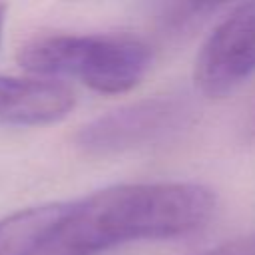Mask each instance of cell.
<instances>
[{"instance_id": "cell-1", "label": "cell", "mask_w": 255, "mask_h": 255, "mask_svg": "<svg viewBox=\"0 0 255 255\" xmlns=\"http://www.w3.org/2000/svg\"><path fill=\"white\" fill-rule=\"evenodd\" d=\"M217 205L195 181L122 183L68 209L38 255H98L124 243L181 237L201 229Z\"/></svg>"}, {"instance_id": "cell-2", "label": "cell", "mask_w": 255, "mask_h": 255, "mask_svg": "<svg viewBox=\"0 0 255 255\" xmlns=\"http://www.w3.org/2000/svg\"><path fill=\"white\" fill-rule=\"evenodd\" d=\"M24 70L42 78H76L100 94H126L153 64L147 42L129 34H44L18 50Z\"/></svg>"}, {"instance_id": "cell-3", "label": "cell", "mask_w": 255, "mask_h": 255, "mask_svg": "<svg viewBox=\"0 0 255 255\" xmlns=\"http://www.w3.org/2000/svg\"><path fill=\"white\" fill-rule=\"evenodd\" d=\"M187 106L169 96H149L110 110L76 133V145L92 157L120 155L141 149L179 129L187 120Z\"/></svg>"}, {"instance_id": "cell-4", "label": "cell", "mask_w": 255, "mask_h": 255, "mask_svg": "<svg viewBox=\"0 0 255 255\" xmlns=\"http://www.w3.org/2000/svg\"><path fill=\"white\" fill-rule=\"evenodd\" d=\"M255 74V2L231 8L195 58L193 80L207 98H223Z\"/></svg>"}, {"instance_id": "cell-5", "label": "cell", "mask_w": 255, "mask_h": 255, "mask_svg": "<svg viewBox=\"0 0 255 255\" xmlns=\"http://www.w3.org/2000/svg\"><path fill=\"white\" fill-rule=\"evenodd\" d=\"M76 106L70 86L50 78L0 76V122L46 126L66 118Z\"/></svg>"}, {"instance_id": "cell-6", "label": "cell", "mask_w": 255, "mask_h": 255, "mask_svg": "<svg viewBox=\"0 0 255 255\" xmlns=\"http://www.w3.org/2000/svg\"><path fill=\"white\" fill-rule=\"evenodd\" d=\"M66 209L68 203H42L0 219V255H38Z\"/></svg>"}, {"instance_id": "cell-7", "label": "cell", "mask_w": 255, "mask_h": 255, "mask_svg": "<svg viewBox=\"0 0 255 255\" xmlns=\"http://www.w3.org/2000/svg\"><path fill=\"white\" fill-rule=\"evenodd\" d=\"M219 8L217 4H167L161 10V22L169 32H177L189 26L193 28Z\"/></svg>"}, {"instance_id": "cell-8", "label": "cell", "mask_w": 255, "mask_h": 255, "mask_svg": "<svg viewBox=\"0 0 255 255\" xmlns=\"http://www.w3.org/2000/svg\"><path fill=\"white\" fill-rule=\"evenodd\" d=\"M197 255H255V233L227 239Z\"/></svg>"}, {"instance_id": "cell-9", "label": "cell", "mask_w": 255, "mask_h": 255, "mask_svg": "<svg viewBox=\"0 0 255 255\" xmlns=\"http://www.w3.org/2000/svg\"><path fill=\"white\" fill-rule=\"evenodd\" d=\"M4 24H6V6L0 4V46H2V38H4Z\"/></svg>"}]
</instances>
